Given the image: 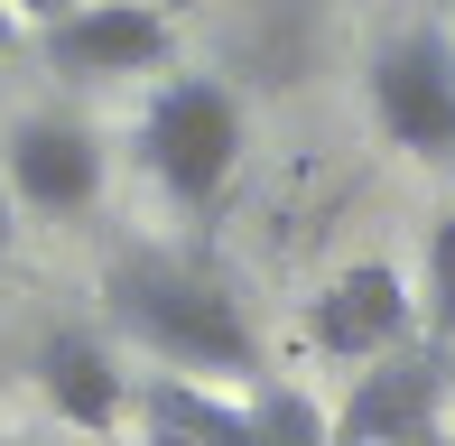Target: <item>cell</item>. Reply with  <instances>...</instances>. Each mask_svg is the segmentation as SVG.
Instances as JSON below:
<instances>
[{"label": "cell", "instance_id": "9", "mask_svg": "<svg viewBox=\"0 0 455 446\" xmlns=\"http://www.w3.org/2000/svg\"><path fill=\"white\" fill-rule=\"evenodd\" d=\"M242 446H325V418L307 410L288 381H251V400H242Z\"/></svg>", "mask_w": 455, "mask_h": 446}, {"label": "cell", "instance_id": "16", "mask_svg": "<svg viewBox=\"0 0 455 446\" xmlns=\"http://www.w3.org/2000/svg\"><path fill=\"white\" fill-rule=\"evenodd\" d=\"M0 446H19V437H0Z\"/></svg>", "mask_w": 455, "mask_h": 446}, {"label": "cell", "instance_id": "14", "mask_svg": "<svg viewBox=\"0 0 455 446\" xmlns=\"http://www.w3.org/2000/svg\"><path fill=\"white\" fill-rule=\"evenodd\" d=\"M10 37H19V10H10V0H0V47H10Z\"/></svg>", "mask_w": 455, "mask_h": 446}, {"label": "cell", "instance_id": "8", "mask_svg": "<svg viewBox=\"0 0 455 446\" xmlns=\"http://www.w3.org/2000/svg\"><path fill=\"white\" fill-rule=\"evenodd\" d=\"M37 391H47V410L66 418V428H84V437L131 410V381H121L112 344H102L93 326H56L47 344H37Z\"/></svg>", "mask_w": 455, "mask_h": 446}, {"label": "cell", "instance_id": "4", "mask_svg": "<svg viewBox=\"0 0 455 446\" xmlns=\"http://www.w3.org/2000/svg\"><path fill=\"white\" fill-rule=\"evenodd\" d=\"M37 47H47V66L66 75V84H121V75H158L177 56V37H168V19L140 10V0H75L66 19L37 28Z\"/></svg>", "mask_w": 455, "mask_h": 446}, {"label": "cell", "instance_id": "5", "mask_svg": "<svg viewBox=\"0 0 455 446\" xmlns=\"http://www.w3.org/2000/svg\"><path fill=\"white\" fill-rule=\"evenodd\" d=\"M446 344H427V354H381V362H363L354 372V400L335 410V428H325V446H400V437H419V428H437V410H446Z\"/></svg>", "mask_w": 455, "mask_h": 446}, {"label": "cell", "instance_id": "7", "mask_svg": "<svg viewBox=\"0 0 455 446\" xmlns=\"http://www.w3.org/2000/svg\"><path fill=\"white\" fill-rule=\"evenodd\" d=\"M409 316H419L409 307V279L390 270V260H354V270L307 307V335H316V354H335V362H381V354L409 344Z\"/></svg>", "mask_w": 455, "mask_h": 446}, {"label": "cell", "instance_id": "3", "mask_svg": "<svg viewBox=\"0 0 455 446\" xmlns=\"http://www.w3.org/2000/svg\"><path fill=\"white\" fill-rule=\"evenodd\" d=\"M371 121L427 168H455V37L409 28L371 56Z\"/></svg>", "mask_w": 455, "mask_h": 446}, {"label": "cell", "instance_id": "2", "mask_svg": "<svg viewBox=\"0 0 455 446\" xmlns=\"http://www.w3.org/2000/svg\"><path fill=\"white\" fill-rule=\"evenodd\" d=\"M140 168L177 195V205H214L242 168V103L233 84L214 75H168V84L140 103V131H131Z\"/></svg>", "mask_w": 455, "mask_h": 446}, {"label": "cell", "instance_id": "11", "mask_svg": "<svg viewBox=\"0 0 455 446\" xmlns=\"http://www.w3.org/2000/svg\"><path fill=\"white\" fill-rule=\"evenodd\" d=\"M10 10H19V19H37V28H47V19H66L75 0H10Z\"/></svg>", "mask_w": 455, "mask_h": 446}, {"label": "cell", "instance_id": "1", "mask_svg": "<svg viewBox=\"0 0 455 446\" xmlns=\"http://www.w3.org/2000/svg\"><path fill=\"white\" fill-rule=\"evenodd\" d=\"M102 307L131 344H149L177 372H214V381H260V335L242 316V298L223 279L186 270V260L158 251H121L112 279H102Z\"/></svg>", "mask_w": 455, "mask_h": 446}, {"label": "cell", "instance_id": "10", "mask_svg": "<svg viewBox=\"0 0 455 446\" xmlns=\"http://www.w3.org/2000/svg\"><path fill=\"white\" fill-rule=\"evenodd\" d=\"M427 335L455 344V214L427 233Z\"/></svg>", "mask_w": 455, "mask_h": 446}, {"label": "cell", "instance_id": "15", "mask_svg": "<svg viewBox=\"0 0 455 446\" xmlns=\"http://www.w3.org/2000/svg\"><path fill=\"white\" fill-rule=\"evenodd\" d=\"M149 446H196V437H177V428H149Z\"/></svg>", "mask_w": 455, "mask_h": 446}, {"label": "cell", "instance_id": "12", "mask_svg": "<svg viewBox=\"0 0 455 446\" xmlns=\"http://www.w3.org/2000/svg\"><path fill=\"white\" fill-rule=\"evenodd\" d=\"M0 270H10V187H0Z\"/></svg>", "mask_w": 455, "mask_h": 446}, {"label": "cell", "instance_id": "13", "mask_svg": "<svg viewBox=\"0 0 455 446\" xmlns=\"http://www.w3.org/2000/svg\"><path fill=\"white\" fill-rule=\"evenodd\" d=\"M400 446H455V437L446 428H419V437H400Z\"/></svg>", "mask_w": 455, "mask_h": 446}, {"label": "cell", "instance_id": "6", "mask_svg": "<svg viewBox=\"0 0 455 446\" xmlns=\"http://www.w3.org/2000/svg\"><path fill=\"white\" fill-rule=\"evenodd\" d=\"M0 187H10V205H28V214H84L102 195L93 131L84 121H56V112L19 121V131L0 139Z\"/></svg>", "mask_w": 455, "mask_h": 446}]
</instances>
